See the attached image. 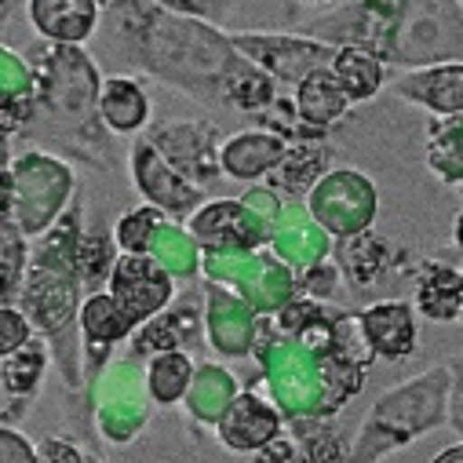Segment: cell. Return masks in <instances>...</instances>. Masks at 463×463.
<instances>
[{
	"label": "cell",
	"mask_w": 463,
	"mask_h": 463,
	"mask_svg": "<svg viewBox=\"0 0 463 463\" xmlns=\"http://www.w3.org/2000/svg\"><path fill=\"white\" fill-rule=\"evenodd\" d=\"M109 299L121 307L128 325H139L150 314L165 310V303L172 299V278L146 256H121L118 267H113Z\"/></svg>",
	"instance_id": "6da1fadb"
},
{
	"label": "cell",
	"mask_w": 463,
	"mask_h": 463,
	"mask_svg": "<svg viewBox=\"0 0 463 463\" xmlns=\"http://www.w3.org/2000/svg\"><path fill=\"white\" fill-rule=\"evenodd\" d=\"M358 325L365 343L391 362L409 358L416 351V317L409 303H376L358 317Z\"/></svg>",
	"instance_id": "7a4b0ae2"
},
{
	"label": "cell",
	"mask_w": 463,
	"mask_h": 463,
	"mask_svg": "<svg viewBox=\"0 0 463 463\" xmlns=\"http://www.w3.org/2000/svg\"><path fill=\"white\" fill-rule=\"evenodd\" d=\"M394 91L434 113L463 118V66H427L394 80Z\"/></svg>",
	"instance_id": "3957f363"
},
{
	"label": "cell",
	"mask_w": 463,
	"mask_h": 463,
	"mask_svg": "<svg viewBox=\"0 0 463 463\" xmlns=\"http://www.w3.org/2000/svg\"><path fill=\"white\" fill-rule=\"evenodd\" d=\"M30 19L33 26L62 44H80L99 23V5L95 0H30Z\"/></svg>",
	"instance_id": "277c9868"
},
{
	"label": "cell",
	"mask_w": 463,
	"mask_h": 463,
	"mask_svg": "<svg viewBox=\"0 0 463 463\" xmlns=\"http://www.w3.org/2000/svg\"><path fill=\"white\" fill-rule=\"evenodd\" d=\"M332 77L339 84V91L346 95V102H365L383 88V62L376 52L362 48V44H343L332 59Z\"/></svg>",
	"instance_id": "5b68a950"
},
{
	"label": "cell",
	"mask_w": 463,
	"mask_h": 463,
	"mask_svg": "<svg viewBox=\"0 0 463 463\" xmlns=\"http://www.w3.org/2000/svg\"><path fill=\"white\" fill-rule=\"evenodd\" d=\"M416 310L427 321H452L463 310V274L456 267L430 263L416 281Z\"/></svg>",
	"instance_id": "8992f818"
},
{
	"label": "cell",
	"mask_w": 463,
	"mask_h": 463,
	"mask_svg": "<svg viewBox=\"0 0 463 463\" xmlns=\"http://www.w3.org/2000/svg\"><path fill=\"white\" fill-rule=\"evenodd\" d=\"M281 143L274 136H263V132H245V136H234L222 154H219V165L226 175L234 179H260L263 172H270L274 165H281Z\"/></svg>",
	"instance_id": "52a82bcc"
},
{
	"label": "cell",
	"mask_w": 463,
	"mask_h": 463,
	"mask_svg": "<svg viewBox=\"0 0 463 463\" xmlns=\"http://www.w3.org/2000/svg\"><path fill=\"white\" fill-rule=\"evenodd\" d=\"M346 95L339 91V84H335V77H332V70H317L314 77H307V80H299V95H296V113L303 118V125L310 128V132H321V128H328L335 118H343L346 113Z\"/></svg>",
	"instance_id": "ba28073f"
},
{
	"label": "cell",
	"mask_w": 463,
	"mask_h": 463,
	"mask_svg": "<svg viewBox=\"0 0 463 463\" xmlns=\"http://www.w3.org/2000/svg\"><path fill=\"white\" fill-rule=\"evenodd\" d=\"M99 113L113 132H136L146 121V95L128 77H109L99 84Z\"/></svg>",
	"instance_id": "9c48e42d"
},
{
	"label": "cell",
	"mask_w": 463,
	"mask_h": 463,
	"mask_svg": "<svg viewBox=\"0 0 463 463\" xmlns=\"http://www.w3.org/2000/svg\"><path fill=\"white\" fill-rule=\"evenodd\" d=\"M190 373H194V365H190L186 354H179V351L157 354L150 362V373H146V383H150L154 402H161V405L179 402L186 394V387H190Z\"/></svg>",
	"instance_id": "30bf717a"
},
{
	"label": "cell",
	"mask_w": 463,
	"mask_h": 463,
	"mask_svg": "<svg viewBox=\"0 0 463 463\" xmlns=\"http://www.w3.org/2000/svg\"><path fill=\"white\" fill-rule=\"evenodd\" d=\"M80 325H84V332L99 343H118L121 335H128L132 332V325L125 321V314H121V307L113 303L109 296H91L88 299V307H84V314H80Z\"/></svg>",
	"instance_id": "8fae6325"
},
{
	"label": "cell",
	"mask_w": 463,
	"mask_h": 463,
	"mask_svg": "<svg viewBox=\"0 0 463 463\" xmlns=\"http://www.w3.org/2000/svg\"><path fill=\"white\" fill-rule=\"evenodd\" d=\"M161 208H136L118 222V245L125 249V256H143L150 249L154 230L161 226Z\"/></svg>",
	"instance_id": "7c38bea8"
},
{
	"label": "cell",
	"mask_w": 463,
	"mask_h": 463,
	"mask_svg": "<svg viewBox=\"0 0 463 463\" xmlns=\"http://www.w3.org/2000/svg\"><path fill=\"white\" fill-rule=\"evenodd\" d=\"M452 150H456V168H452L449 179H459L463 175V118H456L449 125H438L434 136H430V161L449 157Z\"/></svg>",
	"instance_id": "4fadbf2b"
},
{
	"label": "cell",
	"mask_w": 463,
	"mask_h": 463,
	"mask_svg": "<svg viewBox=\"0 0 463 463\" xmlns=\"http://www.w3.org/2000/svg\"><path fill=\"white\" fill-rule=\"evenodd\" d=\"M0 325H5V339H0V351H5V358L26 351V346H30V321L12 303H5V310H0Z\"/></svg>",
	"instance_id": "5bb4252c"
},
{
	"label": "cell",
	"mask_w": 463,
	"mask_h": 463,
	"mask_svg": "<svg viewBox=\"0 0 463 463\" xmlns=\"http://www.w3.org/2000/svg\"><path fill=\"white\" fill-rule=\"evenodd\" d=\"M41 463H80V452L66 441H44L41 445Z\"/></svg>",
	"instance_id": "9a60e30c"
},
{
	"label": "cell",
	"mask_w": 463,
	"mask_h": 463,
	"mask_svg": "<svg viewBox=\"0 0 463 463\" xmlns=\"http://www.w3.org/2000/svg\"><path fill=\"white\" fill-rule=\"evenodd\" d=\"M430 463H463V445H449V449H441Z\"/></svg>",
	"instance_id": "2e32d148"
},
{
	"label": "cell",
	"mask_w": 463,
	"mask_h": 463,
	"mask_svg": "<svg viewBox=\"0 0 463 463\" xmlns=\"http://www.w3.org/2000/svg\"><path fill=\"white\" fill-rule=\"evenodd\" d=\"M452 238H456V245H459V252H463V212H459V219H456V230H452Z\"/></svg>",
	"instance_id": "e0dca14e"
}]
</instances>
